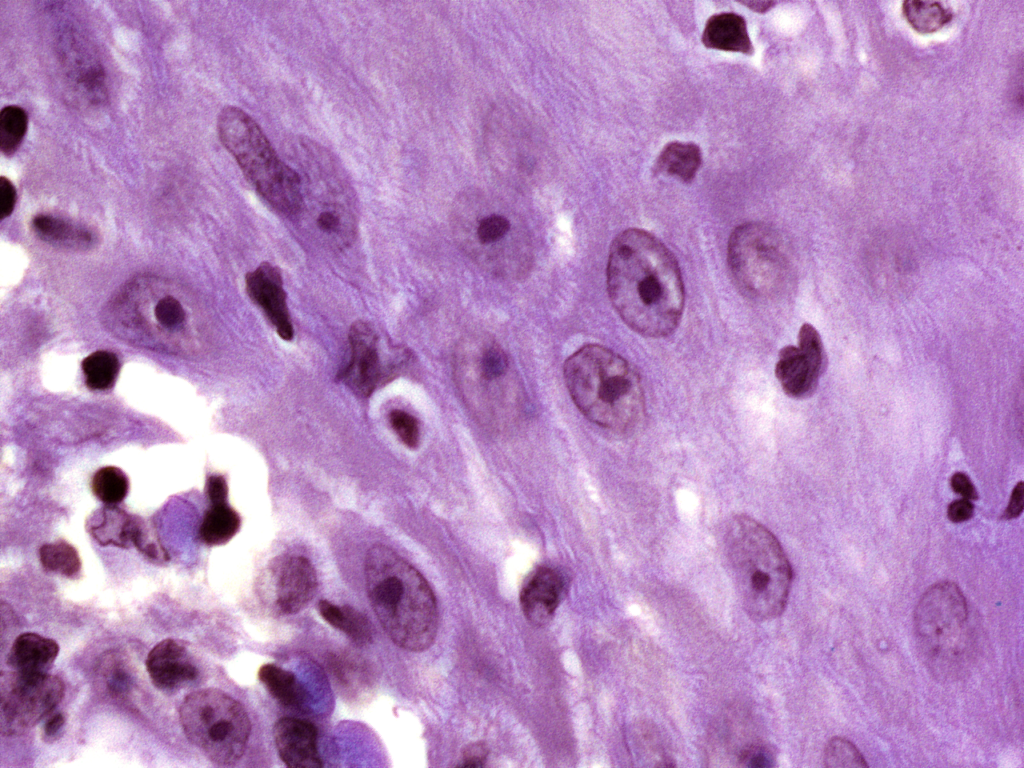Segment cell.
Segmentation results:
<instances>
[{"instance_id":"cell-1","label":"cell","mask_w":1024,"mask_h":768,"mask_svg":"<svg viewBox=\"0 0 1024 768\" xmlns=\"http://www.w3.org/2000/svg\"><path fill=\"white\" fill-rule=\"evenodd\" d=\"M607 290L620 318L646 337H665L678 326L684 285L676 259L654 235L630 228L610 246Z\"/></svg>"},{"instance_id":"cell-2","label":"cell","mask_w":1024,"mask_h":768,"mask_svg":"<svg viewBox=\"0 0 1024 768\" xmlns=\"http://www.w3.org/2000/svg\"><path fill=\"white\" fill-rule=\"evenodd\" d=\"M370 604L386 634L400 648L420 652L434 642L438 629L435 596L422 574L383 545L365 559Z\"/></svg>"},{"instance_id":"cell-3","label":"cell","mask_w":1024,"mask_h":768,"mask_svg":"<svg viewBox=\"0 0 1024 768\" xmlns=\"http://www.w3.org/2000/svg\"><path fill=\"white\" fill-rule=\"evenodd\" d=\"M563 373L572 401L591 422L625 431L644 416L639 374L616 352L597 344L585 345L566 359Z\"/></svg>"},{"instance_id":"cell-4","label":"cell","mask_w":1024,"mask_h":768,"mask_svg":"<svg viewBox=\"0 0 1024 768\" xmlns=\"http://www.w3.org/2000/svg\"><path fill=\"white\" fill-rule=\"evenodd\" d=\"M724 551L743 609L756 621L782 614L786 607L792 569L777 538L746 515L726 523Z\"/></svg>"},{"instance_id":"cell-5","label":"cell","mask_w":1024,"mask_h":768,"mask_svg":"<svg viewBox=\"0 0 1024 768\" xmlns=\"http://www.w3.org/2000/svg\"><path fill=\"white\" fill-rule=\"evenodd\" d=\"M217 130L261 198L283 216L299 215L303 209L300 175L278 156L258 123L242 109L226 106L219 113Z\"/></svg>"},{"instance_id":"cell-6","label":"cell","mask_w":1024,"mask_h":768,"mask_svg":"<svg viewBox=\"0 0 1024 768\" xmlns=\"http://www.w3.org/2000/svg\"><path fill=\"white\" fill-rule=\"evenodd\" d=\"M919 654L940 680L958 679L968 669L973 652L968 606L961 589L952 582L932 585L914 612Z\"/></svg>"},{"instance_id":"cell-7","label":"cell","mask_w":1024,"mask_h":768,"mask_svg":"<svg viewBox=\"0 0 1024 768\" xmlns=\"http://www.w3.org/2000/svg\"><path fill=\"white\" fill-rule=\"evenodd\" d=\"M187 739L210 761L232 765L244 754L251 725L245 709L217 689L190 693L179 710Z\"/></svg>"},{"instance_id":"cell-8","label":"cell","mask_w":1024,"mask_h":768,"mask_svg":"<svg viewBox=\"0 0 1024 768\" xmlns=\"http://www.w3.org/2000/svg\"><path fill=\"white\" fill-rule=\"evenodd\" d=\"M728 266L740 291L754 299H770L782 289L787 262L777 232L763 223L738 226L728 242Z\"/></svg>"},{"instance_id":"cell-9","label":"cell","mask_w":1024,"mask_h":768,"mask_svg":"<svg viewBox=\"0 0 1024 768\" xmlns=\"http://www.w3.org/2000/svg\"><path fill=\"white\" fill-rule=\"evenodd\" d=\"M1 727L7 734L21 733L36 725L62 700L64 684L48 673L2 674Z\"/></svg>"},{"instance_id":"cell-10","label":"cell","mask_w":1024,"mask_h":768,"mask_svg":"<svg viewBox=\"0 0 1024 768\" xmlns=\"http://www.w3.org/2000/svg\"><path fill=\"white\" fill-rule=\"evenodd\" d=\"M262 576L261 592L265 601L284 615L303 609L317 589L314 567L302 556L277 557Z\"/></svg>"},{"instance_id":"cell-11","label":"cell","mask_w":1024,"mask_h":768,"mask_svg":"<svg viewBox=\"0 0 1024 768\" xmlns=\"http://www.w3.org/2000/svg\"><path fill=\"white\" fill-rule=\"evenodd\" d=\"M823 363L821 337L811 324L805 323L798 334V346H785L780 350L775 374L787 395L804 398L816 389Z\"/></svg>"},{"instance_id":"cell-12","label":"cell","mask_w":1024,"mask_h":768,"mask_svg":"<svg viewBox=\"0 0 1024 768\" xmlns=\"http://www.w3.org/2000/svg\"><path fill=\"white\" fill-rule=\"evenodd\" d=\"M348 338L350 358L338 377L356 395L368 397L396 371L381 361L379 337L369 323L355 321Z\"/></svg>"},{"instance_id":"cell-13","label":"cell","mask_w":1024,"mask_h":768,"mask_svg":"<svg viewBox=\"0 0 1024 768\" xmlns=\"http://www.w3.org/2000/svg\"><path fill=\"white\" fill-rule=\"evenodd\" d=\"M245 286L249 297L263 311L279 337L291 341L294 328L281 271L270 263H262L246 274Z\"/></svg>"},{"instance_id":"cell-14","label":"cell","mask_w":1024,"mask_h":768,"mask_svg":"<svg viewBox=\"0 0 1024 768\" xmlns=\"http://www.w3.org/2000/svg\"><path fill=\"white\" fill-rule=\"evenodd\" d=\"M146 669L153 684L164 691L180 689L198 677V669L185 645L171 638L152 648Z\"/></svg>"},{"instance_id":"cell-15","label":"cell","mask_w":1024,"mask_h":768,"mask_svg":"<svg viewBox=\"0 0 1024 768\" xmlns=\"http://www.w3.org/2000/svg\"><path fill=\"white\" fill-rule=\"evenodd\" d=\"M275 747L288 767L318 768L322 766L318 751L317 730L307 721L284 717L273 728Z\"/></svg>"},{"instance_id":"cell-16","label":"cell","mask_w":1024,"mask_h":768,"mask_svg":"<svg viewBox=\"0 0 1024 768\" xmlns=\"http://www.w3.org/2000/svg\"><path fill=\"white\" fill-rule=\"evenodd\" d=\"M563 582L559 573L548 567L534 570L520 590V605L527 620L535 626L548 623L560 602Z\"/></svg>"},{"instance_id":"cell-17","label":"cell","mask_w":1024,"mask_h":768,"mask_svg":"<svg viewBox=\"0 0 1024 768\" xmlns=\"http://www.w3.org/2000/svg\"><path fill=\"white\" fill-rule=\"evenodd\" d=\"M58 653L59 645L53 639L27 632L14 640L8 654V664L13 671L19 673H47Z\"/></svg>"},{"instance_id":"cell-18","label":"cell","mask_w":1024,"mask_h":768,"mask_svg":"<svg viewBox=\"0 0 1024 768\" xmlns=\"http://www.w3.org/2000/svg\"><path fill=\"white\" fill-rule=\"evenodd\" d=\"M702 42L710 49L739 52L745 55L754 53L745 19L733 12H723L711 16L705 24Z\"/></svg>"},{"instance_id":"cell-19","label":"cell","mask_w":1024,"mask_h":768,"mask_svg":"<svg viewBox=\"0 0 1024 768\" xmlns=\"http://www.w3.org/2000/svg\"><path fill=\"white\" fill-rule=\"evenodd\" d=\"M138 519L115 505H106L89 516L87 530L100 545L129 548Z\"/></svg>"},{"instance_id":"cell-20","label":"cell","mask_w":1024,"mask_h":768,"mask_svg":"<svg viewBox=\"0 0 1024 768\" xmlns=\"http://www.w3.org/2000/svg\"><path fill=\"white\" fill-rule=\"evenodd\" d=\"M157 287L154 288V292L144 293L145 297L139 295V300L145 304V307L150 310L151 318L139 324L133 329H139L144 323L146 324L149 320L153 323L149 327L152 329L156 327L161 335L163 336H176L181 330L185 328V324L188 321L187 311L183 305V302L173 294L163 293L157 294Z\"/></svg>"},{"instance_id":"cell-21","label":"cell","mask_w":1024,"mask_h":768,"mask_svg":"<svg viewBox=\"0 0 1024 768\" xmlns=\"http://www.w3.org/2000/svg\"><path fill=\"white\" fill-rule=\"evenodd\" d=\"M701 150L694 143L670 142L656 159L655 169L661 173L690 182L701 165Z\"/></svg>"},{"instance_id":"cell-22","label":"cell","mask_w":1024,"mask_h":768,"mask_svg":"<svg viewBox=\"0 0 1024 768\" xmlns=\"http://www.w3.org/2000/svg\"><path fill=\"white\" fill-rule=\"evenodd\" d=\"M318 610L327 623L345 633L356 644L367 645L372 641V626L365 615L357 609L321 600L318 603Z\"/></svg>"},{"instance_id":"cell-23","label":"cell","mask_w":1024,"mask_h":768,"mask_svg":"<svg viewBox=\"0 0 1024 768\" xmlns=\"http://www.w3.org/2000/svg\"><path fill=\"white\" fill-rule=\"evenodd\" d=\"M258 677L281 704L288 707H300L303 704L305 692L292 672L274 664H265L259 669Z\"/></svg>"},{"instance_id":"cell-24","label":"cell","mask_w":1024,"mask_h":768,"mask_svg":"<svg viewBox=\"0 0 1024 768\" xmlns=\"http://www.w3.org/2000/svg\"><path fill=\"white\" fill-rule=\"evenodd\" d=\"M239 528L240 517L227 503L211 505L200 525L199 536L207 545H222L235 536Z\"/></svg>"},{"instance_id":"cell-25","label":"cell","mask_w":1024,"mask_h":768,"mask_svg":"<svg viewBox=\"0 0 1024 768\" xmlns=\"http://www.w3.org/2000/svg\"><path fill=\"white\" fill-rule=\"evenodd\" d=\"M902 12L914 30L925 34L936 32L953 18L952 10L939 1L907 0Z\"/></svg>"},{"instance_id":"cell-26","label":"cell","mask_w":1024,"mask_h":768,"mask_svg":"<svg viewBox=\"0 0 1024 768\" xmlns=\"http://www.w3.org/2000/svg\"><path fill=\"white\" fill-rule=\"evenodd\" d=\"M32 227L40 238L51 243L80 246L92 239L88 230L47 214L35 216Z\"/></svg>"},{"instance_id":"cell-27","label":"cell","mask_w":1024,"mask_h":768,"mask_svg":"<svg viewBox=\"0 0 1024 768\" xmlns=\"http://www.w3.org/2000/svg\"><path fill=\"white\" fill-rule=\"evenodd\" d=\"M82 370L89 388L106 390L112 387L116 380L119 361L114 353L100 350L83 360Z\"/></svg>"},{"instance_id":"cell-28","label":"cell","mask_w":1024,"mask_h":768,"mask_svg":"<svg viewBox=\"0 0 1024 768\" xmlns=\"http://www.w3.org/2000/svg\"><path fill=\"white\" fill-rule=\"evenodd\" d=\"M39 559L46 570L70 578L78 575L81 569L77 550L65 541L42 545L39 549Z\"/></svg>"},{"instance_id":"cell-29","label":"cell","mask_w":1024,"mask_h":768,"mask_svg":"<svg viewBox=\"0 0 1024 768\" xmlns=\"http://www.w3.org/2000/svg\"><path fill=\"white\" fill-rule=\"evenodd\" d=\"M28 128L26 111L17 105H8L0 112V150L12 156L21 145Z\"/></svg>"},{"instance_id":"cell-30","label":"cell","mask_w":1024,"mask_h":768,"mask_svg":"<svg viewBox=\"0 0 1024 768\" xmlns=\"http://www.w3.org/2000/svg\"><path fill=\"white\" fill-rule=\"evenodd\" d=\"M128 478L124 472L114 466L99 469L92 478L94 495L106 505H116L128 493Z\"/></svg>"},{"instance_id":"cell-31","label":"cell","mask_w":1024,"mask_h":768,"mask_svg":"<svg viewBox=\"0 0 1024 768\" xmlns=\"http://www.w3.org/2000/svg\"><path fill=\"white\" fill-rule=\"evenodd\" d=\"M824 765L826 767H867L864 757L850 741L835 737L826 745L824 750Z\"/></svg>"},{"instance_id":"cell-32","label":"cell","mask_w":1024,"mask_h":768,"mask_svg":"<svg viewBox=\"0 0 1024 768\" xmlns=\"http://www.w3.org/2000/svg\"><path fill=\"white\" fill-rule=\"evenodd\" d=\"M103 675L107 690L112 696L125 697L131 690V675L122 661L116 657L111 655L104 661Z\"/></svg>"},{"instance_id":"cell-33","label":"cell","mask_w":1024,"mask_h":768,"mask_svg":"<svg viewBox=\"0 0 1024 768\" xmlns=\"http://www.w3.org/2000/svg\"><path fill=\"white\" fill-rule=\"evenodd\" d=\"M133 546L149 559L157 562L168 561L169 555L158 540L151 526L143 519H138L133 537Z\"/></svg>"},{"instance_id":"cell-34","label":"cell","mask_w":1024,"mask_h":768,"mask_svg":"<svg viewBox=\"0 0 1024 768\" xmlns=\"http://www.w3.org/2000/svg\"><path fill=\"white\" fill-rule=\"evenodd\" d=\"M478 368L479 375L483 380L486 382L495 381L507 373L509 368L508 357L501 347L491 345L482 351Z\"/></svg>"},{"instance_id":"cell-35","label":"cell","mask_w":1024,"mask_h":768,"mask_svg":"<svg viewBox=\"0 0 1024 768\" xmlns=\"http://www.w3.org/2000/svg\"><path fill=\"white\" fill-rule=\"evenodd\" d=\"M390 424L399 439L409 448L414 449L419 443V426L417 420L409 413L395 409L389 414Z\"/></svg>"},{"instance_id":"cell-36","label":"cell","mask_w":1024,"mask_h":768,"mask_svg":"<svg viewBox=\"0 0 1024 768\" xmlns=\"http://www.w3.org/2000/svg\"><path fill=\"white\" fill-rule=\"evenodd\" d=\"M509 230L510 222L506 217L492 214L480 220L476 235L481 244L488 245L501 240Z\"/></svg>"},{"instance_id":"cell-37","label":"cell","mask_w":1024,"mask_h":768,"mask_svg":"<svg viewBox=\"0 0 1024 768\" xmlns=\"http://www.w3.org/2000/svg\"><path fill=\"white\" fill-rule=\"evenodd\" d=\"M739 765L751 768L773 767L776 763V753L768 744L757 743L746 747L739 756Z\"/></svg>"},{"instance_id":"cell-38","label":"cell","mask_w":1024,"mask_h":768,"mask_svg":"<svg viewBox=\"0 0 1024 768\" xmlns=\"http://www.w3.org/2000/svg\"><path fill=\"white\" fill-rule=\"evenodd\" d=\"M16 202V190L13 183L6 177L0 178V218L11 215Z\"/></svg>"},{"instance_id":"cell-39","label":"cell","mask_w":1024,"mask_h":768,"mask_svg":"<svg viewBox=\"0 0 1024 768\" xmlns=\"http://www.w3.org/2000/svg\"><path fill=\"white\" fill-rule=\"evenodd\" d=\"M206 493L211 505L227 503L228 487L223 476H210L206 484Z\"/></svg>"},{"instance_id":"cell-40","label":"cell","mask_w":1024,"mask_h":768,"mask_svg":"<svg viewBox=\"0 0 1024 768\" xmlns=\"http://www.w3.org/2000/svg\"><path fill=\"white\" fill-rule=\"evenodd\" d=\"M974 512V506L971 500L962 498L953 501L947 510V515L950 521L955 523L964 522L969 520Z\"/></svg>"},{"instance_id":"cell-41","label":"cell","mask_w":1024,"mask_h":768,"mask_svg":"<svg viewBox=\"0 0 1024 768\" xmlns=\"http://www.w3.org/2000/svg\"><path fill=\"white\" fill-rule=\"evenodd\" d=\"M488 749L483 743H472L463 751V766L480 767L484 764Z\"/></svg>"},{"instance_id":"cell-42","label":"cell","mask_w":1024,"mask_h":768,"mask_svg":"<svg viewBox=\"0 0 1024 768\" xmlns=\"http://www.w3.org/2000/svg\"><path fill=\"white\" fill-rule=\"evenodd\" d=\"M950 484H951V487H952L953 491L955 493L961 495L963 498H966V499H969V500H973V499L977 498L976 489H975L973 483L971 482V480L969 479V477L966 474H964L962 472L955 473L951 477Z\"/></svg>"},{"instance_id":"cell-43","label":"cell","mask_w":1024,"mask_h":768,"mask_svg":"<svg viewBox=\"0 0 1024 768\" xmlns=\"http://www.w3.org/2000/svg\"><path fill=\"white\" fill-rule=\"evenodd\" d=\"M1024 507V485L1023 482H1019L1013 489L1010 501L1007 508L1004 511L1003 518L1010 520L1018 517Z\"/></svg>"},{"instance_id":"cell-44","label":"cell","mask_w":1024,"mask_h":768,"mask_svg":"<svg viewBox=\"0 0 1024 768\" xmlns=\"http://www.w3.org/2000/svg\"><path fill=\"white\" fill-rule=\"evenodd\" d=\"M65 723V718L61 713L52 715L47 719L44 725V736L47 739L54 738L61 730Z\"/></svg>"},{"instance_id":"cell-45","label":"cell","mask_w":1024,"mask_h":768,"mask_svg":"<svg viewBox=\"0 0 1024 768\" xmlns=\"http://www.w3.org/2000/svg\"><path fill=\"white\" fill-rule=\"evenodd\" d=\"M741 4L747 6L751 10L759 13H765L771 9L774 5V1H742Z\"/></svg>"}]
</instances>
